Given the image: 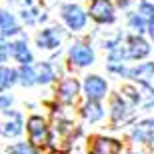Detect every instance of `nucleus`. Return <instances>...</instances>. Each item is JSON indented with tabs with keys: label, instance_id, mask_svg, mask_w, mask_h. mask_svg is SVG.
<instances>
[{
	"label": "nucleus",
	"instance_id": "nucleus-18",
	"mask_svg": "<svg viewBox=\"0 0 154 154\" xmlns=\"http://www.w3.org/2000/svg\"><path fill=\"white\" fill-rule=\"evenodd\" d=\"M54 78V74H52V70L48 64H42L38 68V76H36V82H50V80Z\"/></svg>",
	"mask_w": 154,
	"mask_h": 154
},
{
	"label": "nucleus",
	"instance_id": "nucleus-22",
	"mask_svg": "<svg viewBox=\"0 0 154 154\" xmlns=\"http://www.w3.org/2000/svg\"><path fill=\"white\" fill-rule=\"evenodd\" d=\"M130 24L134 26V28H138V32H142V30H144V22L140 20V18H136V16L130 18Z\"/></svg>",
	"mask_w": 154,
	"mask_h": 154
},
{
	"label": "nucleus",
	"instance_id": "nucleus-17",
	"mask_svg": "<svg viewBox=\"0 0 154 154\" xmlns=\"http://www.w3.org/2000/svg\"><path fill=\"white\" fill-rule=\"evenodd\" d=\"M16 80V72L10 68H0V90L2 88H8Z\"/></svg>",
	"mask_w": 154,
	"mask_h": 154
},
{
	"label": "nucleus",
	"instance_id": "nucleus-23",
	"mask_svg": "<svg viewBox=\"0 0 154 154\" xmlns=\"http://www.w3.org/2000/svg\"><path fill=\"white\" fill-rule=\"evenodd\" d=\"M120 114H124V104L120 106V100L114 102V118H120Z\"/></svg>",
	"mask_w": 154,
	"mask_h": 154
},
{
	"label": "nucleus",
	"instance_id": "nucleus-5",
	"mask_svg": "<svg viewBox=\"0 0 154 154\" xmlns=\"http://www.w3.org/2000/svg\"><path fill=\"white\" fill-rule=\"evenodd\" d=\"M84 90L90 100H98V98H102L106 94V82L102 78H98V76H88L84 82Z\"/></svg>",
	"mask_w": 154,
	"mask_h": 154
},
{
	"label": "nucleus",
	"instance_id": "nucleus-24",
	"mask_svg": "<svg viewBox=\"0 0 154 154\" xmlns=\"http://www.w3.org/2000/svg\"><path fill=\"white\" fill-rule=\"evenodd\" d=\"M4 58H6V42L0 40V62H4Z\"/></svg>",
	"mask_w": 154,
	"mask_h": 154
},
{
	"label": "nucleus",
	"instance_id": "nucleus-4",
	"mask_svg": "<svg viewBox=\"0 0 154 154\" xmlns=\"http://www.w3.org/2000/svg\"><path fill=\"white\" fill-rule=\"evenodd\" d=\"M62 16H64V20L68 22L70 28H74V30L82 28V26H84V22H86L84 12L80 10L78 6H74V4L64 6V8H62Z\"/></svg>",
	"mask_w": 154,
	"mask_h": 154
},
{
	"label": "nucleus",
	"instance_id": "nucleus-10",
	"mask_svg": "<svg viewBox=\"0 0 154 154\" xmlns=\"http://www.w3.org/2000/svg\"><path fill=\"white\" fill-rule=\"evenodd\" d=\"M16 32H18V26L12 18V14L0 10V34H16Z\"/></svg>",
	"mask_w": 154,
	"mask_h": 154
},
{
	"label": "nucleus",
	"instance_id": "nucleus-15",
	"mask_svg": "<svg viewBox=\"0 0 154 154\" xmlns=\"http://www.w3.org/2000/svg\"><path fill=\"white\" fill-rule=\"evenodd\" d=\"M128 74L132 78H138V80H148L150 76L154 74V64L152 62H146V64H140L138 68H132Z\"/></svg>",
	"mask_w": 154,
	"mask_h": 154
},
{
	"label": "nucleus",
	"instance_id": "nucleus-12",
	"mask_svg": "<svg viewBox=\"0 0 154 154\" xmlns=\"http://www.w3.org/2000/svg\"><path fill=\"white\" fill-rule=\"evenodd\" d=\"M2 132H4L6 136H18V134L22 132V122H20V116L12 112V122H10V120H6V124L2 126Z\"/></svg>",
	"mask_w": 154,
	"mask_h": 154
},
{
	"label": "nucleus",
	"instance_id": "nucleus-21",
	"mask_svg": "<svg viewBox=\"0 0 154 154\" xmlns=\"http://www.w3.org/2000/svg\"><path fill=\"white\" fill-rule=\"evenodd\" d=\"M140 12L146 14V16H152L154 18V6L148 4V2H142V4H140Z\"/></svg>",
	"mask_w": 154,
	"mask_h": 154
},
{
	"label": "nucleus",
	"instance_id": "nucleus-9",
	"mask_svg": "<svg viewBox=\"0 0 154 154\" xmlns=\"http://www.w3.org/2000/svg\"><path fill=\"white\" fill-rule=\"evenodd\" d=\"M76 92H78V82L72 78L64 80L62 86H60V100L62 102H70V100H74Z\"/></svg>",
	"mask_w": 154,
	"mask_h": 154
},
{
	"label": "nucleus",
	"instance_id": "nucleus-6",
	"mask_svg": "<svg viewBox=\"0 0 154 154\" xmlns=\"http://www.w3.org/2000/svg\"><path fill=\"white\" fill-rule=\"evenodd\" d=\"M92 154H118L120 152V144L112 138H96L92 144Z\"/></svg>",
	"mask_w": 154,
	"mask_h": 154
},
{
	"label": "nucleus",
	"instance_id": "nucleus-16",
	"mask_svg": "<svg viewBox=\"0 0 154 154\" xmlns=\"http://www.w3.org/2000/svg\"><path fill=\"white\" fill-rule=\"evenodd\" d=\"M84 116L90 120V122H94V120L102 118V110H100V106H98L96 102H88L84 106Z\"/></svg>",
	"mask_w": 154,
	"mask_h": 154
},
{
	"label": "nucleus",
	"instance_id": "nucleus-20",
	"mask_svg": "<svg viewBox=\"0 0 154 154\" xmlns=\"http://www.w3.org/2000/svg\"><path fill=\"white\" fill-rule=\"evenodd\" d=\"M12 154H38V152L32 146H28V144H16L12 148Z\"/></svg>",
	"mask_w": 154,
	"mask_h": 154
},
{
	"label": "nucleus",
	"instance_id": "nucleus-3",
	"mask_svg": "<svg viewBox=\"0 0 154 154\" xmlns=\"http://www.w3.org/2000/svg\"><path fill=\"white\" fill-rule=\"evenodd\" d=\"M90 16L98 22H110L114 14H112V6L108 0H94L90 6Z\"/></svg>",
	"mask_w": 154,
	"mask_h": 154
},
{
	"label": "nucleus",
	"instance_id": "nucleus-14",
	"mask_svg": "<svg viewBox=\"0 0 154 154\" xmlns=\"http://www.w3.org/2000/svg\"><path fill=\"white\" fill-rule=\"evenodd\" d=\"M38 44L40 48L44 46V48H54V46H58V32L56 30H44L42 34L38 36Z\"/></svg>",
	"mask_w": 154,
	"mask_h": 154
},
{
	"label": "nucleus",
	"instance_id": "nucleus-19",
	"mask_svg": "<svg viewBox=\"0 0 154 154\" xmlns=\"http://www.w3.org/2000/svg\"><path fill=\"white\" fill-rule=\"evenodd\" d=\"M20 82H22V84H32V82H36L34 70L30 68V66H24V68L20 70Z\"/></svg>",
	"mask_w": 154,
	"mask_h": 154
},
{
	"label": "nucleus",
	"instance_id": "nucleus-13",
	"mask_svg": "<svg viewBox=\"0 0 154 154\" xmlns=\"http://www.w3.org/2000/svg\"><path fill=\"white\" fill-rule=\"evenodd\" d=\"M152 132H154V120H146V122H142V124L134 130V138L148 142L150 138H152Z\"/></svg>",
	"mask_w": 154,
	"mask_h": 154
},
{
	"label": "nucleus",
	"instance_id": "nucleus-25",
	"mask_svg": "<svg viewBox=\"0 0 154 154\" xmlns=\"http://www.w3.org/2000/svg\"><path fill=\"white\" fill-rule=\"evenodd\" d=\"M10 104V98H0V108H6Z\"/></svg>",
	"mask_w": 154,
	"mask_h": 154
},
{
	"label": "nucleus",
	"instance_id": "nucleus-7",
	"mask_svg": "<svg viewBox=\"0 0 154 154\" xmlns=\"http://www.w3.org/2000/svg\"><path fill=\"white\" fill-rule=\"evenodd\" d=\"M70 58H72V62L80 64V66H84V64H90L92 62V50L88 46H82V44H76L70 48Z\"/></svg>",
	"mask_w": 154,
	"mask_h": 154
},
{
	"label": "nucleus",
	"instance_id": "nucleus-11",
	"mask_svg": "<svg viewBox=\"0 0 154 154\" xmlns=\"http://www.w3.org/2000/svg\"><path fill=\"white\" fill-rule=\"evenodd\" d=\"M12 54H14V58H16L18 62L26 64V66H28V62L32 60L30 50L26 48V44H24V42H14V44H12Z\"/></svg>",
	"mask_w": 154,
	"mask_h": 154
},
{
	"label": "nucleus",
	"instance_id": "nucleus-8",
	"mask_svg": "<svg viewBox=\"0 0 154 154\" xmlns=\"http://www.w3.org/2000/svg\"><path fill=\"white\" fill-rule=\"evenodd\" d=\"M128 52H126V56H132V58H140V56H146L150 52V46L144 42L142 38H130L128 40Z\"/></svg>",
	"mask_w": 154,
	"mask_h": 154
},
{
	"label": "nucleus",
	"instance_id": "nucleus-2",
	"mask_svg": "<svg viewBox=\"0 0 154 154\" xmlns=\"http://www.w3.org/2000/svg\"><path fill=\"white\" fill-rule=\"evenodd\" d=\"M72 132H74V128H72V124H68V122H60V124H56L54 134H52V144H54L56 148L66 150L70 146Z\"/></svg>",
	"mask_w": 154,
	"mask_h": 154
},
{
	"label": "nucleus",
	"instance_id": "nucleus-26",
	"mask_svg": "<svg viewBox=\"0 0 154 154\" xmlns=\"http://www.w3.org/2000/svg\"><path fill=\"white\" fill-rule=\"evenodd\" d=\"M150 34H152V38H154V18H152V22H150Z\"/></svg>",
	"mask_w": 154,
	"mask_h": 154
},
{
	"label": "nucleus",
	"instance_id": "nucleus-1",
	"mask_svg": "<svg viewBox=\"0 0 154 154\" xmlns=\"http://www.w3.org/2000/svg\"><path fill=\"white\" fill-rule=\"evenodd\" d=\"M28 132H30V140L36 146H44L46 140H48V130H46L44 120L34 116V118L28 120Z\"/></svg>",
	"mask_w": 154,
	"mask_h": 154
}]
</instances>
